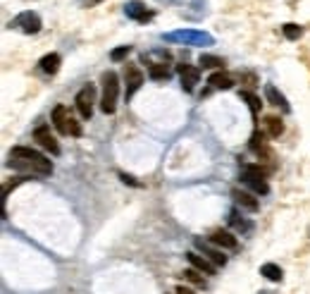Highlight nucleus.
I'll list each match as a JSON object with an SVG mask.
<instances>
[{
    "mask_svg": "<svg viewBox=\"0 0 310 294\" xmlns=\"http://www.w3.org/2000/svg\"><path fill=\"white\" fill-rule=\"evenodd\" d=\"M210 244L222 246V249H239V239L227 230H213L210 232Z\"/></svg>",
    "mask_w": 310,
    "mask_h": 294,
    "instance_id": "obj_12",
    "label": "nucleus"
},
{
    "mask_svg": "<svg viewBox=\"0 0 310 294\" xmlns=\"http://www.w3.org/2000/svg\"><path fill=\"white\" fill-rule=\"evenodd\" d=\"M241 182L246 184V187H251V189L255 191V194H270V184L265 182V177H258V175H251V172H243L241 175Z\"/></svg>",
    "mask_w": 310,
    "mask_h": 294,
    "instance_id": "obj_14",
    "label": "nucleus"
},
{
    "mask_svg": "<svg viewBox=\"0 0 310 294\" xmlns=\"http://www.w3.org/2000/svg\"><path fill=\"white\" fill-rule=\"evenodd\" d=\"M243 172H251V175H258V177H267L270 168H262V165H243Z\"/></svg>",
    "mask_w": 310,
    "mask_h": 294,
    "instance_id": "obj_28",
    "label": "nucleus"
},
{
    "mask_svg": "<svg viewBox=\"0 0 310 294\" xmlns=\"http://www.w3.org/2000/svg\"><path fill=\"white\" fill-rule=\"evenodd\" d=\"M232 199L236 201V206H241V208L251 210V213H255V210H258V199H255L253 194H248V191L232 189Z\"/></svg>",
    "mask_w": 310,
    "mask_h": 294,
    "instance_id": "obj_16",
    "label": "nucleus"
},
{
    "mask_svg": "<svg viewBox=\"0 0 310 294\" xmlns=\"http://www.w3.org/2000/svg\"><path fill=\"white\" fill-rule=\"evenodd\" d=\"M260 275H265V278L272 282H279L282 280V268L275 266V263H265V266L260 268Z\"/></svg>",
    "mask_w": 310,
    "mask_h": 294,
    "instance_id": "obj_21",
    "label": "nucleus"
},
{
    "mask_svg": "<svg viewBox=\"0 0 310 294\" xmlns=\"http://www.w3.org/2000/svg\"><path fill=\"white\" fill-rule=\"evenodd\" d=\"M282 31H284V36H286L289 41H296L298 36L303 34V29L298 27V24H284V27H282Z\"/></svg>",
    "mask_w": 310,
    "mask_h": 294,
    "instance_id": "obj_25",
    "label": "nucleus"
},
{
    "mask_svg": "<svg viewBox=\"0 0 310 294\" xmlns=\"http://www.w3.org/2000/svg\"><path fill=\"white\" fill-rule=\"evenodd\" d=\"M184 280L193 282V285H198V287H205V280L200 278V270H196V268H189V270H184Z\"/></svg>",
    "mask_w": 310,
    "mask_h": 294,
    "instance_id": "obj_23",
    "label": "nucleus"
},
{
    "mask_svg": "<svg viewBox=\"0 0 310 294\" xmlns=\"http://www.w3.org/2000/svg\"><path fill=\"white\" fill-rule=\"evenodd\" d=\"M41 70L46 72V74H55L57 70H60V55L57 53H48V55L41 57Z\"/></svg>",
    "mask_w": 310,
    "mask_h": 294,
    "instance_id": "obj_19",
    "label": "nucleus"
},
{
    "mask_svg": "<svg viewBox=\"0 0 310 294\" xmlns=\"http://www.w3.org/2000/svg\"><path fill=\"white\" fill-rule=\"evenodd\" d=\"M24 180H27V177L22 175V177H14L12 182H7V184H5V187H3V199H7V196H10V191H12V189H14V187H19V184H22V182H24Z\"/></svg>",
    "mask_w": 310,
    "mask_h": 294,
    "instance_id": "obj_30",
    "label": "nucleus"
},
{
    "mask_svg": "<svg viewBox=\"0 0 310 294\" xmlns=\"http://www.w3.org/2000/svg\"><path fill=\"white\" fill-rule=\"evenodd\" d=\"M265 96H267V101L272 105H279L284 112H289V103H286V98H284V93H279L277 91V86H272V84H267L265 86Z\"/></svg>",
    "mask_w": 310,
    "mask_h": 294,
    "instance_id": "obj_17",
    "label": "nucleus"
},
{
    "mask_svg": "<svg viewBox=\"0 0 310 294\" xmlns=\"http://www.w3.org/2000/svg\"><path fill=\"white\" fill-rule=\"evenodd\" d=\"M148 74H151L153 79H167L170 77V67H167L165 63H155L148 67Z\"/></svg>",
    "mask_w": 310,
    "mask_h": 294,
    "instance_id": "obj_22",
    "label": "nucleus"
},
{
    "mask_svg": "<svg viewBox=\"0 0 310 294\" xmlns=\"http://www.w3.org/2000/svg\"><path fill=\"white\" fill-rule=\"evenodd\" d=\"M10 27L22 29L24 34H36V31H41V17L36 12H22L19 17L10 22Z\"/></svg>",
    "mask_w": 310,
    "mask_h": 294,
    "instance_id": "obj_6",
    "label": "nucleus"
},
{
    "mask_svg": "<svg viewBox=\"0 0 310 294\" xmlns=\"http://www.w3.org/2000/svg\"><path fill=\"white\" fill-rule=\"evenodd\" d=\"M177 294H196V292L189 289V287H184V285H179V287H177Z\"/></svg>",
    "mask_w": 310,
    "mask_h": 294,
    "instance_id": "obj_32",
    "label": "nucleus"
},
{
    "mask_svg": "<svg viewBox=\"0 0 310 294\" xmlns=\"http://www.w3.org/2000/svg\"><path fill=\"white\" fill-rule=\"evenodd\" d=\"M119 180H122L124 184H129V187H141V182H138L136 177H131V175H127V172H119Z\"/></svg>",
    "mask_w": 310,
    "mask_h": 294,
    "instance_id": "obj_31",
    "label": "nucleus"
},
{
    "mask_svg": "<svg viewBox=\"0 0 310 294\" xmlns=\"http://www.w3.org/2000/svg\"><path fill=\"white\" fill-rule=\"evenodd\" d=\"M170 43H184V46H213V36L205 31H196V29H179V31H170L162 36Z\"/></svg>",
    "mask_w": 310,
    "mask_h": 294,
    "instance_id": "obj_3",
    "label": "nucleus"
},
{
    "mask_svg": "<svg viewBox=\"0 0 310 294\" xmlns=\"http://www.w3.org/2000/svg\"><path fill=\"white\" fill-rule=\"evenodd\" d=\"M208 84L213 86V89H232L234 86V79L229 77V74H222V72H215V74H210V79H208Z\"/></svg>",
    "mask_w": 310,
    "mask_h": 294,
    "instance_id": "obj_18",
    "label": "nucleus"
},
{
    "mask_svg": "<svg viewBox=\"0 0 310 294\" xmlns=\"http://www.w3.org/2000/svg\"><path fill=\"white\" fill-rule=\"evenodd\" d=\"M265 127H267V134L272 136V139H279L284 132V122L279 117H267L265 120Z\"/></svg>",
    "mask_w": 310,
    "mask_h": 294,
    "instance_id": "obj_20",
    "label": "nucleus"
},
{
    "mask_svg": "<svg viewBox=\"0 0 310 294\" xmlns=\"http://www.w3.org/2000/svg\"><path fill=\"white\" fill-rule=\"evenodd\" d=\"M124 82H127V89H124V98L129 101L134 93L141 89V84H143V74H141V70L138 67H134V65H127V72H124Z\"/></svg>",
    "mask_w": 310,
    "mask_h": 294,
    "instance_id": "obj_8",
    "label": "nucleus"
},
{
    "mask_svg": "<svg viewBox=\"0 0 310 294\" xmlns=\"http://www.w3.org/2000/svg\"><path fill=\"white\" fill-rule=\"evenodd\" d=\"M34 141H38V146L46 148L48 153L57 155L60 153V144H57V139L50 134V127L48 125H41V127H36V132H34Z\"/></svg>",
    "mask_w": 310,
    "mask_h": 294,
    "instance_id": "obj_7",
    "label": "nucleus"
},
{
    "mask_svg": "<svg viewBox=\"0 0 310 294\" xmlns=\"http://www.w3.org/2000/svg\"><path fill=\"white\" fill-rule=\"evenodd\" d=\"M179 77H181V89H184V91H193L196 84H198L200 72H198V67H193V65H179Z\"/></svg>",
    "mask_w": 310,
    "mask_h": 294,
    "instance_id": "obj_11",
    "label": "nucleus"
},
{
    "mask_svg": "<svg viewBox=\"0 0 310 294\" xmlns=\"http://www.w3.org/2000/svg\"><path fill=\"white\" fill-rule=\"evenodd\" d=\"M229 223L234 225L239 232H248V230H251V223H246V220H239V213H236V210H232V213H229Z\"/></svg>",
    "mask_w": 310,
    "mask_h": 294,
    "instance_id": "obj_26",
    "label": "nucleus"
},
{
    "mask_svg": "<svg viewBox=\"0 0 310 294\" xmlns=\"http://www.w3.org/2000/svg\"><path fill=\"white\" fill-rule=\"evenodd\" d=\"M241 98H243V101H248V105H251L253 115H258V110H260V98L253 96L251 91H241Z\"/></svg>",
    "mask_w": 310,
    "mask_h": 294,
    "instance_id": "obj_27",
    "label": "nucleus"
},
{
    "mask_svg": "<svg viewBox=\"0 0 310 294\" xmlns=\"http://www.w3.org/2000/svg\"><path fill=\"white\" fill-rule=\"evenodd\" d=\"M93 103H96V86L86 84L81 91L76 93V110H79V115H81L84 120L91 117V112H93Z\"/></svg>",
    "mask_w": 310,
    "mask_h": 294,
    "instance_id": "obj_5",
    "label": "nucleus"
},
{
    "mask_svg": "<svg viewBox=\"0 0 310 294\" xmlns=\"http://www.w3.org/2000/svg\"><path fill=\"white\" fill-rule=\"evenodd\" d=\"M186 259H189V263H191L196 270H200V273H205V275H215V263H210L205 256H200V253H196V251H189Z\"/></svg>",
    "mask_w": 310,
    "mask_h": 294,
    "instance_id": "obj_15",
    "label": "nucleus"
},
{
    "mask_svg": "<svg viewBox=\"0 0 310 294\" xmlns=\"http://www.w3.org/2000/svg\"><path fill=\"white\" fill-rule=\"evenodd\" d=\"M251 151H253L260 161H272V151H270L267 141H265V134L262 132H253V136H251Z\"/></svg>",
    "mask_w": 310,
    "mask_h": 294,
    "instance_id": "obj_10",
    "label": "nucleus"
},
{
    "mask_svg": "<svg viewBox=\"0 0 310 294\" xmlns=\"http://www.w3.org/2000/svg\"><path fill=\"white\" fill-rule=\"evenodd\" d=\"M93 3H100V0H93Z\"/></svg>",
    "mask_w": 310,
    "mask_h": 294,
    "instance_id": "obj_33",
    "label": "nucleus"
},
{
    "mask_svg": "<svg viewBox=\"0 0 310 294\" xmlns=\"http://www.w3.org/2000/svg\"><path fill=\"white\" fill-rule=\"evenodd\" d=\"M124 12H127V17H131V19H136V22H148L153 17V12H148L146 5L143 3H138V0L127 3V5H124Z\"/></svg>",
    "mask_w": 310,
    "mask_h": 294,
    "instance_id": "obj_13",
    "label": "nucleus"
},
{
    "mask_svg": "<svg viewBox=\"0 0 310 294\" xmlns=\"http://www.w3.org/2000/svg\"><path fill=\"white\" fill-rule=\"evenodd\" d=\"M117 98H119V77L115 72H105L103 74V98H100V110L105 115H112L117 110Z\"/></svg>",
    "mask_w": 310,
    "mask_h": 294,
    "instance_id": "obj_2",
    "label": "nucleus"
},
{
    "mask_svg": "<svg viewBox=\"0 0 310 294\" xmlns=\"http://www.w3.org/2000/svg\"><path fill=\"white\" fill-rule=\"evenodd\" d=\"M203 67H210V70H217V67H222L224 65V60L222 57H215V55H200V60H198Z\"/></svg>",
    "mask_w": 310,
    "mask_h": 294,
    "instance_id": "obj_24",
    "label": "nucleus"
},
{
    "mask_svg": "<svg viewBox=\"0 0 310 294\" xmlns=\"http://www.w3.org/2000/svg\"><path fill=\"white\" fill-rule=\"evenodd\" d=\"M196 249L198 251H203V256H205L210 263H215V266H224L227 263V256H224V251H217V249H213L210 246V242H205V239H200V237H196Z\"/></svg>",
    "mask_w": 310,
    "mask_h": 294,
    "instance_id": "obj_9",
    "label": "nucleus"
},
{
    "mask_svg": "<svg viewBox=\"0 0 310 294\" xmlns=\"http://www.w3.org/2000/svg\"><path fill=\"white\" fill-rule=\"evenodd\" d=\"M129 50H131V46H119V48H115L110 53V57L115 60V63H119V60H124V57L129 55Z\"/></svg>",
    "mask_w": 310,
    "mask_h": 294,
    "instance_id": "obj_29",
    "label": "nucleus"
},
{
    "mask_svg": "<svg viewBox=\"0 0 310 294\" xmlns=\"http://www.w3.org/2000/svg\"><path fill=\"white\" fill-rule=\"evenodd\" d=\"M53 125L60 134H67V136H81V125L76 122L69 110L65 105H57L55 110H53Z\"/></svg>",
    "mask_w": 310,
    "mask_h": 294,
    "instance_id": "obj_4",
    "label": "nucleus"
},
{
    "mask_svg": "<svg viewBox=\"0 0 310 294\" xmlns=\"http://www.w3.org/2000/svg\"><path fill=\"white\" fill-rule=\"evenodd\" d=\"M10 168L24 170V172H31V175H50L53 172V163L43 153L34 151V148L14 146L10 151Z\"/></svg>",
    "mask_w": 310,
    "mask_h": 294,
    "instance_id": "obj_1",
    "label": "nucleus"
}]
</instances>
